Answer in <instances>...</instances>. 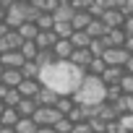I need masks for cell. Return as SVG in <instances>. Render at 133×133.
<instances>
[{
	"instance_id": "obj_1",
	"label": "cell",
	"mask_w": 133,
	"mask_h": 133,
	"mask_svg": "<svg viewBox=\"0 0 133 133\" xmlns=\"http://www.w3.org/2000/svg\"><path fill=\"white\" fill-rule=\"evenodd\" d=\"M84 76H86V68H78L71 60H55L52 65H44L39 71V81L44 86H52L60 94H73L81 86Z\"/></svg>"
},
{
	"instance_id": "obj_2",
	"label": "cell",
	"mask_w": 133,
	"mask_h": 133,
	"mask_svg": "<svg viewBox=\"0 0 133 133\" xmlns=\"http://www.w3.org/2000/svg\"><path fill=\"white\" fill-rule=\"evenodd\" d=\"M73 99L78 104H102L107 99V84L102 81V76L97 73H86L81 86L73 91Z\"/></svg>"
},
{
	"instance_id": "obj_3",
	"label": "cell",
	"mask_w": 133,
	"mask_h": 133,
	"mask_svg": "<svg viewBox=\"0 0 133 133\" xmlns=\"http://www.w3.org/2000/svg\"><path fill=\"white\" fill-rule=\"evenodd\" d=\"M31 117L37 120V125H55L57 117H63V112H60L55 104H39Z\"/></svg>"
},
{
	"instance_id": "obj_4",
	"label": "cell",
	"mask_w": 133,
	"mask_h": 133,
	"mask_svg": "<svg viewBox=\"0 0 133 133\" xmlns=\"http://www.w3.org/2000/svg\"><path fill=\"white\" fill-rule=\"evenodd\" d=\"M102 42H104V47H123V42H125V29H123V26H110V29L102 34Z\"/></svg>"
},
{
	"instance_id": "obj_5",
	"label": "cell",
	"mask_w": 133,
	"mask_h": 133,
	"mask_svg": "<svg viewBox=\"0 0 133 133\" xmlns=\"http://www.w3.org/2000/svg\"><path fill=\"white\" fill-rule=\"evenodd\" d=\"M128 50L125 47H104V52H102V57H104V63L107 65H123L125 60H128Z\"/></svg>"
},
{
	"instance_id": "obj_6",
	"label": "cell",
	"mask_w": 133,
	"mask_h": 133,
	"mask_svg": "<svg viewBox=\"0 0 133 133\" xmlns=\"http://www.w3.org/2000/svg\"><path fill=\"white\" fill-rule=\"evenodd\" d=\"M21 44H24V37H21L18 29H8L0 37V47L3 50H21Z\"/></svg>"
},
{
	"instance_id": "obj_7",
	"label": "cell",
	"mask_w": 133,
	"mask_h": 133,
	"mask_svg": "<svg viewBox=\"0 0 133 133\" xmlns=\"http://www.w3.org/2000/svg\"><path fill=\"white\" fill-rule=\"evenodd\" d=\"M0 63H3L5 68H21V65L26 63V57H24L21 50H3V55H0Z\"/></svg>"
},
{
	"instance_id": "obj_8",
	"label": "cell",
	"mask_w": 133,
	"mask_h": 133,
	"mask_svg": "<svg viewBox=\"0 0 133 133\" xmlns=\"http://www.w3.org/2000/svg\"><path fill=\"white\" fill-rule=\"evenodd\" d=\"M99 18L107 24V29L110 26H123V21H125V13H123V8H104L102 13H99Z\"/></svg>"
},
{
	"instance_id": "obj_9",
	"label": "cell",
	"mask_w": 133,
	"mask_h": 133,
	"mask_svg": "<svg viewBox=\"0 0 133 133\" xmlns=\"http://www.w3.org/2000/svg\"><path fill=\"white\" fill-rule=\"evenodd\" d=\"M91 57H94V55H91L89 47H73V52H71L68 60H71L73 65H78V68H86V65L91 63Z\"/></svg>"
},
{
	"instance_id": "obj_10",
	"label": "cell",
	"mask_w": 133,
	"mask_h": 133,
	"mask_svg": "<svg viewBox=\"0 0 133 133\" xmlns=\"http://www.w3.org/2000/svg\"><path fill=\"white\" fill-rule=\"evenodd\" d=\"M52 52L57 55V60H68L71 52H73V42L68 37H57V42L52 44Z\"/></svg>"
},
{
	"instance_id": "obj_11",
	"label": "cell",
	"mask_w": 133,
	"mask_h": 133,
	"mask_svg": "<svg viewBox=\"0 0 133 133\" xmlns=\"http://www.w3.org/2000/svg\"><path fill=\"white\" fill-rule=\"evenodd\" d=\"M125 76V68L123 65H107V68L102 71V81L107 84V86H112V84H120V78Z\"/></svg>"
},
{
	"instance_id": "obj_12",
	"label": "cell",
	"mask_w": 133,
	"mask_h": 133,
	"mask_svg": "<svg viewBox=\"0 0 133 133\" xmlns=\"http://www.w3.org/2000/svg\"><path fill=\"white\" fill-rule=\"evenodd\" d=\"M39 89H42V81H39V78H26V76H24V81L18 84V91H21L24 97H37Z\"/></svg>"
},
{
	"instance_id": "obj_13",
	"label": "cell",
	"mask_w": 133,
	"mask_h": 133,
	"mask_svg": "<svg viewBox=\"0 0 133 133\" xmlns=\"http://www.w3.org/2000/svg\"><path fill=\"white\" fill-rule=\"evenodd\" d=\"M0 81H3L5 86H18L24 81V71L21 68H5L3 76H0Z\"/></svg>"
},
{
	"instance_id": "obj_14",
	"label": "cell",
	"mask_w": 133,
	"mask_h": 133,
	"mask_svg": "<svg viewBox=\"0 0 133 133\" xmlns=\"http://www.w3.org/2000/svg\"><path fill=\"white\" fill-rule=\"evenodd\" d=\"M91 18H94V16H91V11H89V8H76V13H73L71 24H73V29H86Z\"/></svg>"
},
{
	"instance_id": "obj_15",
	"label": "cell",
	"mask_w": 133,
	"mask_h": 133,
	"mask_svg": "<svg viewBox=\"0 0 133 133\" xmlns=\"http://www.w3.org/2000/svg\"><path fill=\"white\" fill-rule=\"evenodd\" d=\"M37 47L42 50V47H52L55 42H57V34H55V29H39V34H37Z\"/></svg>"
},
{
	"instance_id": "obj_16",
	"label": "cell",
	"mask_w": 133,
	"mask_h": 133,
	"mask_svg": "<svg viewBox=\"0 0 133 133\" xmlns=\"http://www.w3.org/2000/svg\"><path fill=\"white\" fill-rule=\"evenodd\" d=\"M57 97H60V91H55L52 86H44V84H42V89H39V94H37L34 99H37L39 104H55Z\"/></svg>"
},
{
	"instance_id": "obj_17",
	"label": "cell",
	"mask_w": 133,
	"mask_h": 133,
	"mask_svg": "<svg viewBox=\"0 0 133 133\" xmlns=\"http://www.w3.org/2000/svg\"><path fill=\"white\" fill-rule=\"evenodd\" d=\"M73 13H76V8H73L71 3H57V5H55V11H52L55 21H71V18H73Z\"/></svg>"
},
{
	"instance_id": "obj_18",
	"label": "cell",
	"mask_w": 133,
	"mask_h": 133,
	"mask_svg": "<svg viewBox=\"0 0 133 133\" xmlns=\"http://www.w3.org/2000/svg\"><path fill=\"white\" fill-rule=\"evenodd\" d=\"M37 107H39V102H37L34 97H21V102L16 104V110H18V112H21L24 117H31Z\"/></svg>"
},
{
	"instance_id": "obj_19",
	"label": "cell",
	"mask_w": 133,
	"mask_h": 133,
	"mask_svg": "<svg viewBox=\"0 0 133 133\" xmlns=\"http://www.w3.org/2000/svg\"><path fill=\"white\" fill-rule=\"evenodd\" d=\"M68 39L73 42V47H89V42H91L94 37H91L86 29H73V34H71Z\"/></svg>"
},
{
	"instance_id": "obj_20",
	"label": "cell",
	"mask_w": 133,
	"mask_h": 133,
	"mask_svg": "<svg viewBox=\"0 0 133 133\" xmlns=\"http://www.w3.org/2000/svg\"><path fill=\"white\" fill-rule=\"evenodd\" d=\"M13 128H16V133H37V128H39V125H37V120H34V117H24V115H21V117H18V123H16Z\"/></svg>"
},
{
	"instance_id": "obj_21",
	"label": "cell",
	"mask_w": 133,
	"mask_h": 133,
	"mask_svg": "<svg viewBox=\"0 0 133 133\" xmlns=\"http://www.w3.org/2000/svg\"><path fill=\"white\" fill-rule=\"evenodd\" d=\"M37 63H39V68H44V65H52L55 60H57V55L52 52V47H42L39 52H37V57H34Z\"/></svg>"
},
{
	"instance_id": "obj_22",
	"label": "cell",
	"mask_w": 133,
	"mask_h": 133,
	"mask_svg": "<svg viewBox=\"0 0 133 133\" xmlns=\"http://www.w3.org/2000/svg\"><path fill=\"white\" fill-rule=\"evenodd\" d=\"M21 97H24V94L18 91V86H8V89H5V94L0 97V99L5 102V107H16V104L21 102Z\"/></svg>"
},
{
	"instance_id": "obj_23",
	"label": "cell",
	"mask_w": 133,
	"mask_h": 133,
	"mask_svg": "<svg viewBox=\"0 0 133 133\" xmlns=\"http://www.w3.org/2000/svg\"><path fill=\"white\" fill-rule=\"evenodd\" d=\"M55 107H57L63 115H68V112L76 107V99H73V94H60V97H57V102H55Z\"/></svg>"
},
{
	"instance_id": "obj_24",
	"label": "cell",
	"mask_w": 133,
	"mask_h": 133,
	"mask_svg": "<svg viewBox=\"0 0 133 133\" xmlns=\"http://www.w3.org/2000/svg\"><path fill=\"white\" fill-rule=\"evenodd\" d=\"M86 31H89L91 37H102V34L107 31V24H104V21H102L99 16H94V18L89 21V26H86Z\"/></svg>"
},
{
	"instance_id": "obj_25",
	"label": "cell",
	"mask_w": 133,
	"mask_h": 133,
	"mask_svg": "<svg viewBox=\"0 0 133 133\" xmlns=\"http://www.w3.org/2000/svg\"><path fill=\"white\" fill-rule=\"evenodd\" d=\"M18 117H21V112H18L16 107H5L3 112H0V120H3V125H16Z\"/></svg>"
},
{
	"instance_id": "obj_26",
	"label": "cell",
	"mask_w": 133,
	"mask_h": 133,
	"mask_svg": "<svg viewBox=\"0 0 133 133\" xmlns=\"http://www.w3.org/2000/svg\"><path fill=\"white\" fill-rule=\"evenodd\" d=\"M18 31H21V37H24V39H37V34H39V26H37L34 21H24V24L18 26Z\"/></svg>"
},
{
	"instance_id": "obj_27",
	"label": "cell",
	"mask_w": 133,
	"mask_h": 133,
	"mask_svg": "<svg viewBox=\"0 0 133 133\" xmlns=\"http://www.w3.org/2000/svg\"><path fill=\"white\" fill-rule=\"evenodd\" d=\"M107 68V63H104V57L102 55H94L91 57V63L86 65V73H97V76H102V71Z\"/></svg>"
},
{
	"instance_id": "obj_28",
	"label": "cell",
	"mask_w": 133,
	"mask_h": 133,
	"mask_svg": "<svg viewBox=\"0 0 133 133\" xmlns=\"http://www.w3.org/2000/svg\"><path fill=\"white\" fill-rule=\"evenodd\" d=\"M21 71H24L26 78H39V71H42V68H39L37 60H26V63L21 65Z\"/></svg>"
},
{
	"instance_id": "obj_29",
	"label": "cell",
	"mask_w": 133,
	"mask_h": 133,
	"mask_svg": "<svg viewBox=\"0 0 133 133\" xmlns=\"http://www.w3.org/2000/svg\"><path fill=\"white\" fill-rule=\"evenodd\" d=\"M21 52H24V57H26V60H34V57H37V52H39V47H37V42H34V39H24Z\"/></svg>"
},
{
	"instance_id": "obj_30",
	"label": "cell",
	"mask_w": 133,
	"mask_h": 133,
	"mask_svg": "<svg viewBox=\"0 0 133 133\" xmlns=\"http://www.w3.org/2000/svg\"><path fill=\"white\" fill-rule=\"evenodd\" d=\"M52 128H55V133H71V130H73V120H71L68 115H63V117H57V123H55Z\"/></svg>"
},
{
	"instance_id": "obj_31",
	"label": "cell",
	"mask_w": 133,
	"mask_h": 133,
	"mask_svg": "<svg viewBox=\"0 0 133 133\" xmlns=\"http://www.w3.org/2000/svg\"><path fill=\"white\" fill-rule=\"evenodd\" d=\"M120 89H123L125 94H133V73H125V76L120 78Z\"/></svg>"
},
{
	"instance_id": "obj_32",
	"label": "cell",
	"mask_w": 133,
	"mask_h": 133,
	"mask_svg": "<svg viewBox=\"0 0 133 133\" xmlns=\"http://www.w3.org/2000/svg\"><path fill=\"white\" fill-rule=\"evenodd\" d=\"M71 133H94V130H91L89 120H78V123H73V130Z\"/></svg>"
},
{
	"instance_id": "obj_33",
	"label": "cell",
	"mask_w": 133,
	"mask_h": 133,
	"mask_svg": "<svg viewBox=\"0 0 133 133\" xmlns=\"http://www.w3.org/2000/svg\"><path fill=\"white\" fill-rule=\"evenodd\" d=\"M68 3H71L73 8H89V5L94 3V0H68Z\"/></svg>"
},
{
	"instance_id": "obj_34",
	"label": "cell",
	"mask_w": 133,
	"mask_h": 133,
	"mask_svg": "<svg viewBox=\"0 0 133 133\" xmlns=\"http://www.w3.org/2000/svg\"><path fill=\"white\" fill-rule=\"evenodd\" d=\"M123 29H125V34H133V16H125V21H123Z\"/></svg>"
},
{
	"instance_id": "obj_35",
	"label": "cell",
	"mask_w": 133,
	"mask_h": 133,
	"mask_svg": "<svg viewBox=\"0 0 133 133\" xmlns=\"http://www.w3.org/2000/svg\"><path fill=\"white\" fill-rule=\"evenodd\" d=\"M123 68H125V73H133V52L128 55V60L123 63Z\"/></svg>"
},
{
	"instance_id": "obj_36",
	"label": "cell",
	"mask_w": 133,
	"mask_h": 133,
	"mask_svg": "<svg viewBox=\"0 0 133 133\" xmlns=\"http://www.w3.org/2000/svg\"><path fill=\"white\" fill-rule=\"evenodd\" d=\"M123 47H125L128 52H133V34H125V42H123Z\"/></svg>"
},
{
	"instance_id": "obj_37",
	"label": "cell",
	"mask_w": 133,
	"mask_h": 133,
	"mask_svg": "<svg viewBox=\"0 0 133 133\" xmlns=\"http://www.w3.org/2000/svg\"><path fill=\"white\" fill-rule=\"evenodd\" d=\"M0 133H16V128H13V125H3V128H0Z\"/></svg>"
},
{
	"instance_id": "obj_38",
	"label": "cell",
	"mask_w": 133,
	"mask_h": 133,
	"mask_svg": "<svg viewBox=\"0 0 133 133\" xmlns=\"http://www.w3.org/2000/svg\"><path fill=\"white\" fill-rule=\"evenodd\" d=\"M0 21H5V3H0Z\"/></svg>"
},
{
	"instance_id": "obj_39",
	"label": "cell",
	"mask_w": 133,
	"mask_h": 133,
	"mask_svg": "<svg viewBox=\"0 0 133 133\" xmlns=\"http://www.w3.org/2000/svg\"><path fill=\"white\" fill-rule=\"evenodd\" d=\"M5 89H8V86H5L3 81H0V97H3V94H5Z\"/></svg>"
},
{
	"instance_id": "obj_40",
	"label": "cell",
	"mask_w": 133,
	"mask_h": 133,
	"mask_svg": "<svg viewBox=\"0 0 133 133\" xmlns=\"http://www.w3.org/2000/svg\"><path fill=\"white\" fill-rule=\"evenodd\" d=\"M3 110H5V102H3V99H0V112H3Z\"/></svg>"
},
{
	"instance_id": "obj_41",
	"label": "cell",
	"mask_w": 133,
	"mask_h": 133,
	"mask_svg": "<svg viewBox=\"0 0 133 133\" xmlns=\"http://www.w3.org/2000/svg\"><path fill=\"white\" fill-rule=\"evenodd\" d=\"M3 71H5V65H3V63H0V76H3Z\"/></svg>"
},
{
	"instance_id": "obj_42",
	"label": "cell",
	"mask_w": 133,
	"mask_h": 133,
	"mask_svg": "<svg viewBox=\"0 0 133 133\" xmlns=\"http://www.w3.org/2000/svg\"><path fill=\"white\" fill-rule=\"evenodd\" d=\"M0 3H5V5H8V3H11V0H0Z\"/></svg>"
},
{
	"instance_id": "obj_43",
	"label": "cell",
	"mask_w": 133,
	"mask_h": 133,
	"mask_svg": "<svg viewBox=\"0 0 133 133\" xmlns=\"http://www.w3.org/2000/svg\"><path fill=\"white\" fill-rule=\"evenodd\" d=\"M94 133H104V130H94Z\"/></svg>"
},
{
	"instance_id": "obj_44",
	"label": "cell",
	"mask_w": 133,
	"mask_h": 133,
	"mask_svg": "<svg viewBox=\"0 0 133 133\" xmlns=\"http://www.w3.org/2000/svg\"><path fill=\"white\" fill-rule=\"evenodd\" d=\"M0 55H3V47H0Z\"/></svg>"
},
{
	"instance_id": "obj_45",
	"label": "cell",
	"mask_w": 133,
	"mask_h": 133,
	"mask_svg": "<svg viewBox=\"0 0 133 133\" xmlns=\"http://www.w3.org/2000/svg\"><path fill=\"white\" fill-rule=\"evenodd\" d=\"M125 133H133V130H125Z\"/></svg>"
}]
</instances>
